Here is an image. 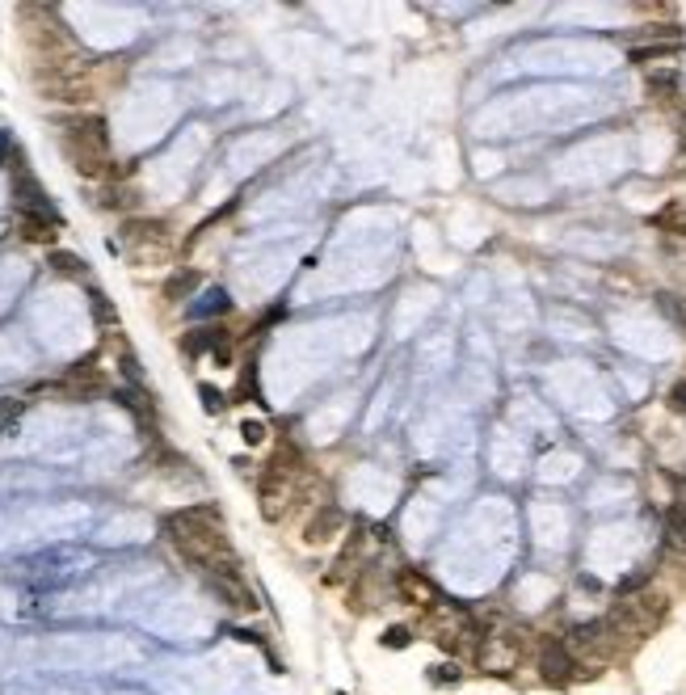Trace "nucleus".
<instances>
[{
    "instance_id": "6ab92c4d",
    "label": "nucleus",
    "mask_w": 686,
    "mask_h": 695,
    "mask_svg": "<svg viewBox=\"0 0 686 695\" xmlns=\"http://www.w3.org/2000/svg\"><path fill=\"white\" fill-rule=\"evenodd\" d=\"M383 645H409V632H405V628H396V632H388V637H383Z\"/></svg>"
},
{
    "instance_id": "f03ea898",
    "label": "nucleus",
    "mask_w": 686,
    "mask_h": 695,
    "mask_svg": "<svg viewBox=\"0 0 686 695\" xmlns=\"http://www.w3.org/2000/svg\"><path fill=\"white\" fill-rule=\"evenodd\" d=\"M59 143H63V156L68 165L80 173V177H110L114 169V156H110V131L101 118H72L63 131H59Z\"/></svg>"
},
{
    "instance_id": "2eb2a0df",
    "label": "nucleus",
    "mask_w": 686,
    "mask_h": 695,
    "mask_svg": "<svg viewBox=\"0 0 686 695\" xmlns=\"http://www.w3.org/2000/svg\"><path fill=\"white\" fill-rule=\"evenodd\" d=\"M665 405H670L674 413H686V379H678V383L670 388V396H665Z\"/></svg>"
},
{
    "instance_id": "0eeeda50",
    "label": "nucleus",
    "mask_w": 686,
    "mask_h": 695,
    "mask_svg": "<svg viewBox=\"0 0 686 695\" xmlns=\"http://www.w3.org/2000/svg\"><path fill=\"white\" fill-rule=\"evenodd\" d=\"M539 670H544V679H551V683H568V674H573V649L544 645V653H539Z\"/></svg>"
},
{
    "instance_id": "1a4fd4ad",
    "label": "nucleus",
    "mask_w": 686,
    "mask_h": 695,
    "mask_svg": "<svg viewBox=\"0 0 686 695\" xmlns=\"http://www.w3.org/2000/svg\"><path fill=\"white\" fill-rule=\"evenodd\" d=\"M396 582H400V590H405L412 602H425L430 594H434L430 577H425V573H417V569H400V577H396Z\"/></svg>"
},
{
    "instance_id": "7ed1b4c3",
    "label": "nucleus",
    "mask_w": 686,
    "mask_h": 695,
    "mask_svg": "<svg viewBox=\"0 0 686 695\" xmlns=\"http://www.w3.org/2000/svg\"><path fill=\"white\" fill-rule=\"evenodd\" d=\"M522 661V637L518 632H484L480 637V666L489 674H509Z\"/></svg>"
},
{
    "instance_id": "423d86ee",
    "label": "nucleus",
    "mask_w": 686,
    "mask_h": 695,
    "mask_svg": "<svg viewBox=\"0 0 686 695\" xmlns=\"http://www.w3.org/2000/svg\"><path fill=\"white\" fill-rule=\"evenodd\" d=\"M55 228H59V215L46 207V211H17V232L26 240H38V244H51L55 240Z\"/></svg>"
},
{
    "instance_id": "f8f14e48",
    "label": "nucleus",
    "mask_w": 686,
    "mask_h": 695,
    "mask_svg": "<svg viewBox=\"0 0 686 695\" xmlns=\"http://www.w3.org/2000/svg\"><path fill=\"white\" fill-rule=\"evenodd\" d=\"M678 46L674 43H657V46H636L632 51V63H653V59H670Z\"/></svg>"
},
{
    "instance_id": "9d476101",
    "label": "nucleus",
    "mask_w": 686,
    "mask_h": 695,
    "mask_svg": "<svg viewBox=\"0 0 686 695\" xmlns=\"http://www.w3.org/2000/svg\"><path fill=\"white\" fill-rule=\"evenodd\" d=\"M46 262H51V270H55V274H63V278H80V274H85V262H80V257H72V253H51Z\"/></svg>"
},
{
    "instance_id": "dca6fc26",
    "label": "nucleus",
    "mask_w": 686,
    "mask_h": 695,
    "mask_svg": "<svg viewBox=\"0 0 686 695\" xmlns=\"http://www.w3.org/2000/svg\"><path fill=\"white\" fill-rule=\"evenodd\" d=\"M240 434H244V443H249V447H257V443L266 438V426H261V421H244V426H240Z\"/></svg>"
},
{
    "instance_id": "4468645a",
    "label": "nucleus",
    "mask_w": 686,
    "mask_h": 695,
    "mask_svg": "<svg viewBox=\"0 0 686 695\" xmlns=\"http://www.w3.org/2000/svg\"><path fill=\"white\" fill-rule=\"evenodd\" d=\"M224 308H228V295H224V291H207L202 304H198L194 312H224Z\"/></svg>"
},
{
    "instance_id": "9b49d317",
    "label": "nucleus",
    "mask_w": 686,
    "mask_h": 695,
    "mask_svg": "<svg viewBox=\"0 0 686 695\" xmlns=\"http://www.w3.org/2000/svg\"><path fill=\"white\" fill-rule=\"evenodd\" d=\"M648 89H653V97H674L678 93V72H653Z\"/></svg>"
},
{
    "instance_id": "f3484780",
    "label": "nucleus",
    "mask_w": 686,
    "mask_h": 695,
    "mask_svg": "<svg viewBox=\"0 0 686 695\" xmlns=\"http://www.w3.org/2000/svg\"><path fill=\"white\" fill-rule=\"evenodd\" d=\"M202 405H207V413H219V409H224L228 401H224V396H219L215 388H207V383H202Z\"/></svg>"
},
{
    "instance_id": "ddd939ff",
    "label": "nucleus",
    "mask_w": 686,
    "mask_h": 695,
    "mask_svg": "<svg viewBox=\"0 0 686 695\" xmlns=\"http://www.w3.org/2000/svg\"><path fill=\"white\" fill-rule=\"evenodd\" d=\"M21 409H26V401H17V396H0V430H9V426L21 417Z\"/></svg>"
},
{
    "instance_id": "6e6552de",
    "label": "nucleus",
    "mask_w": 686,
    "mask_h": 695,
    "mask_svg": "<svg viewBox=\"0 0 686 695\" xmlns=\"http://www.w3.org/2000/svg\"><path fill=\"white\" fill-rule=\"evenodd\" d=\"M665 540H670L678 552H686V506L682 502H674V506L665 510Z\"/></svg>"
},
{
    "instance_id": "20e7f679",
    "label": "nucleus",
    "mask_w": 686,
    "mask_h": 695,
    "mask_svg": "<svg viewBox=\"0 0 686 695\" xmlns=\"http://www.w3.org/2000/svg\"><path fill=\"white\" fill-rule=\"evenodd\" d=\"M51 392L76 396V401L101 396V392H105V375H101V367H93V363H76V367H68L63 375H59V383H51Z\"/></svg>"
},
{
    "instance_id": "39448f33",
    "label": "nucleus",
    "mask_w": 686,
    "mask_h": 695,
    "mask_svg": "<svg viewBox=\"0 0 686 695\" xmlns=\"http://www.w3.org/2000/svg\"><path fill=\"white\" fill-rule=\"evenodd\" d=\"M341 531H345V514H341V506H337V502H321V506L312 510L308 527H303V540H308L312 548H321V544H328V540H337Z\"/></svg>"
},
{
    "instance_id": "a211bd4d",
    "label": "nucleus",
    "mask_w": 686,
    "mask_h": 695,
    "mask_svg": "<svg viewBox=\"0 0 686 695\" xmlns=\"http://www.w3.org/2000/svg\"><path fill=\"white\" fill-rule=\"evenodd\" d=\"M93 308H97V316H101V321H114V312H110L105 295H97V291H93Z\"/></svg>"
},
{
    "instance_id": "f257e3e1",
    "label": "nucleus",
    "mask_w": 686,
    "mask_h": 695,
    "mask_svg": "<svg viewBox=\"0 0 686 695\" xmlns=\"http://www.w3.org/2000/svg\"><path fill=\"white\" fill-rule=\"evenodd\" d=\"M165 535L173 540V548L198 565V569H211V573H228L236 569L228 548V535H224V522H219V510L215 506H194L182 510L165 522Z\"/></svg>"
}]
</instances>
